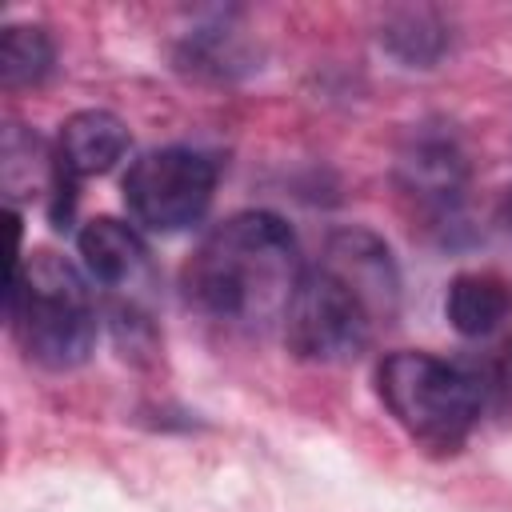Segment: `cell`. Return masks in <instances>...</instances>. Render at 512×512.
<instances>
[{
    "label": "cell",
    "mask_w": 512,
    "mask_h": 512,
    "mask_svg": "<svg viewBox=\"0 0 512 512\" xmlns=\"http://www.w3.org/2000/svg\"><path fill=\"white\" fill-rule=\"evenodd\" d=\"M52 40L36 24H8L0 36V80L4 88H28L40 84L52 72Z\"/></svg>",
    "instance_id": "8fae6325"
},
{
    "label": "cell",
    "mask_w": 512,
    "mask_h": 512,
    "mask_svg": "<svg viewBox=\"0 0 512 512\" xmlns=\"http://www.w3.org/2000/svg\"><path fill=\"white\" fill-rule=\"evenodd\" d=\"M124 152H128V124L108 108H84V112L68 116L60 128V140H56L60 172L68 180L100 176Z\"/></svg>",
    "instance_id": "52a82bcc"
},
{
    "label": "cell",
    "mask_w": 512,
    "mask_h": 512,
    "mask_svg": "<svg viewBox=\"0 0 512 512\" xmlns=\"http://www.w3.org/2000/svg\"><path fill=\"white\" fill-rule=\"evenodd\" d=\"M508 208H512V192H508Z\"/></svg>",
    "instance_id": "7c38bea8"
},
{
    "label": "cell",
    "mask_w": 512,
    "mask_h": 512,
    "mask_svg": "<svg viewBox=\"0 0 512 512\" xmlns=\"http://www.w3.org/2000/svg\"><path fill=\"white\" fill-rule=\"evenodd\" d=\"M396 288V264L380 236L364 228L336 232L284 308L288 352L308 364L352 360L372 340V328L396 312Z\"/></svg>",
    "instance_id": "6da1fadb"
},
{
    "label": "cell",
    "mask_w": 512,
    "mask_h": 512,
    "mask_svg": "<svg viewBox=\"0 0 512 512\" xmlns=\"http://www.w3.org/2000/svg\"><path fill=\"white\" fill-rule=\"evenodd\" d=\"M400 180L412 196H420L424 204H448L452 196H460L464 184V164L452 148L444 144H420L404 164H400Z\"/></svg>",
    "instance_id": "30bf717a"
},
{
    "label": "cell",
    "mask_w": 512,
    "mask_h": 512,
    "mask_svg": "<svg viewBox=\"0 0 512 512\" xmlns=\"http://www.w3.org/2000/svg\"><path fill=\"white\" fill-rule=\"evenodd\" d=\"M8 320L20 348L44 368H76L96 344L92 288L84 272L56 252H32L16 264Z\"/></svg>",
    "instance_id": "3957f363"
},
{
    "label": "cell",
    "mask_w": 512,
    "mask_h": 512,
    "mask_svg": "<svg viewBox=\"0 0 512 512\" xmlns=\"http://www.w3.org/2000/svg\"><path fill=\"white\" fill-rule=\"evenodd\" d=\"M376 392L392 420L432 452H456L480 420V380L432 352H392L376 368Z\"/></svg>",
    "instance_id": "277c9868"
},
{
    "label": "cell",
    "mask_w": 512,
    "mask_h": 512,
    "mask_svg": "<svg viewBox=\"0 0 512 512\" xmlns=\"http://www.w3.org/2000/svg\"><path fill=\"white\" fill-rule=\"evenodd\" d=\"M124 208L144 232H184L200 224L216 192V164L192 148H152L124 172Z\"/></svg>",
    "instance_id": "5b68a950"
},
{
    "label": "cell",
    "mask_w": 512,
    "mask_h": 512,
    "mask_svg": "<svg viewBox=\"0 0 512 512\" xmlns=\"http://www.w3.org/2000/svg\"><path fill=\"white\" fill-rule=\"evenodd\" d=\"M76 248L92 284L108 292H132L148 284V248L132 224L116 216H96L80 228Z\"/></svg>",
    "instance_id": "8992f818"
},
{
    "label": "cell",
    "mask_w": 512,
    "mask_h": 512,
    "mask_svg": "<svg viewBox=\"0 0 512 512\" xmlns=\"http://www.w3.org/2000/svg\"><path fill=\"white\" fill-rule=\"evenodd\" d=\"M304 276L292 228L272 212H236L216 224L184 264V296L220 324L264 328Z\"/></svg>",
    "instance_id": "7a4b0ae2"
},
{
    "label": "cell",
    "mask_w": 512,
    "mask_h": 512,
    "mask_svg": "<svg viewBox=\"0 0 512 512\" xmlns=\"http://www.w3.org/2000/svg\"><path fill=\"white\" fill-rule=\"evenodd\" d=\"M444 312L460 336H492L512 312V284L496 272H460L448 284Z\"/></svg>",
    "instance_id": "9c48e42d"
},
{
    "label": "cell",
    "mask_w": 512,
    "mask_h": 512,
    "mask_svg": "<svg viewBox=\"0 0 512 512\" xmlns=\"http://www.w3.org/2000/svg\"><path fill=\"white\" fill-rule=\"evenodd\" d=\"M0 176H4V192L8 200H32V196H64L60 188L68 184V176L60 172V156L44 148L40 136L24 132L20 124L4 128V148H0Z\"/></svg>",
    "instance_id": "ba28073f"
}]
</instances>
